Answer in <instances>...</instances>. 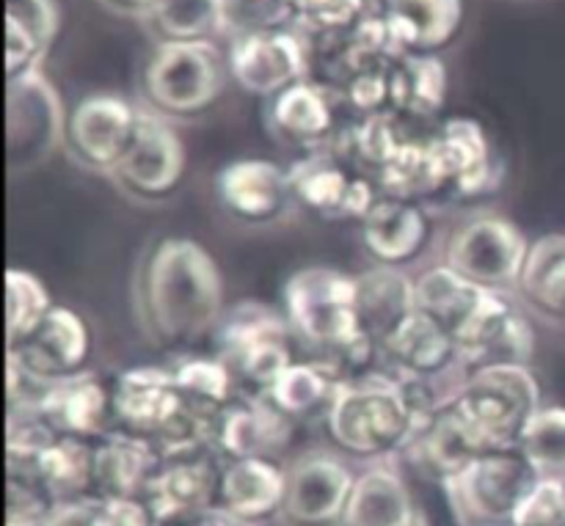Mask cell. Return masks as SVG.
I'll return each instance as SVG.
<instances>
[{
	"label": "cell",
	"instance_id": "cell-8",
	"mask_svg": "<svg viewBox=\"0 0 565 526\" xmlns=\"http://www.w3.org/2000/svg\"><path fill=\"white\" fill-rule=\"evenodd\" d=\"M530 246L533 243L513 221L483 213L452 229L445 248V265L486 290H519Z\"/></svg>",
	"mask_w": 565,
	"mask_h": 526
},
{
	"label": "cell",
	"instance_id": "cell-48",
	"mask_svg": "<svg viewBox=\"0 0 565 526\" xmlns=\"http://www.w3.org/2000/svg\"><path fill=\"white\" fill-rule=\"evenodd\" d=\"M469 526H511V524H469Z\"/></svg>",
	"mask_w": 565,
	"mask_h": 526
},
{
	"label": "cell",
	"instance_id": "cell-20",
	"mask_svg": "<svg viewBox=\"0 0 565 526\" xmlns=\"http://www.w3.org/2000/svg\"><path fill=\"white\" fill-rule=\"evenodd\" d=\"M218 204L243 224H274L296 198L285 165L265 158H241L215 176Z\"/></svg>",
	"mask_w": 565,
	"mask_h": 526
},
{
	"label": "cell",
	"instance_id": "cell-17",
	"mask_svg": "<svg viewBox=\"0 0 565 526\" xmlns=\"http://www.w3.org/2000/svg\"><path fill=\"white\" fill-rule=\"evenodd\" d=\"M296 428V419L279 411L268 397L237 395L230 406L207 419V444L224 461H281V455L290 450Z\"/></svg>",
	"mask_w": 565,
	"mask_h": 526
},
{
	"label": "cell",
	"instance_id": "cell-42",
	"mask_svg": "<svg viewBox=\"0 0 565 526\" xmlns=\"http://www.w3.org/2000/svg\"><path fill=\"white\" fill-rule=\"evenodd\" d=\"M296 28V6L292 0H224L221 17V39L226 44L254 33Z\"/></svg>",
	"mask_w": 565,
	"mask_h": 526
},
{
	"label": "cell",
	"instance_id": "cell-25",
	"mask_svg": "<svg viewBox=\"0 0 565 526\" xmlns=\"http://www.w3.org/2000/svg\"><path fill=\"white\" fill-rule=\"evenodd\" d=\"M359 226H362L364 248L375 265H390V268H403L423 257L434 235V224L423 204L384 196V193Z\"/></svg>",
	"mask_w": 565,
	"mask_h": 526
},
{
	"label": "cell",
	"instance_id": "cell-16",
	"mask_svg": "<svg viewBox=\"0 0 565 526\" xmlns=\"http://www.w3.org/2000/svg\"><path fill=\"white\" fill-rule=\"evenodd\" d=\"M185 143L169 119L141 110L130 149L110 176L116 185L141 202H166L185 176Z\"/></svg>",
	"mask_w": 565,
	"mask_h": 526
},
{
	"label": "cell",
	"instance_id": "cell-5",
	"mask_svg": "<svg viewBox=\"0 0 565 526\" xmlns=\"http://www.w3.org/2000/svg\"><path fill=\"white\" fill-rule=\"evenodd\" d=\"M226 55L215 42L154 44L141 66V94L163 119H196L224 97Z\"/></svg>",
	"mask_w": 565,
	"mask_h": 526
},
{
	"label": "cell",
	"instance_id": "cell-11",
	"mask_svg": "<svg viewBox=\"0 0 565 526\" xmlns=\"http://www.w3.org/2000/svg\"><path fill=\"white\" fill-rule=\"evenodd\" d=\"M539 483L541 474L527 455L505 447L480 455L450 489L467 524H511Z\"/></svg>",
	"mask_w": 565,
	"mask_h": 526
},
{
	"label": "cell",
	"instance_id": "cell-28",
	"mask_svg": "<svg viewBox=\"0 0 565 526\" xmlns=\"http://www.w3.org/2000/svg\"><path fill=\"white\" fill-rule=\"evenodd\" d=\"M340 526H417L412 483L386 461L356 474Z\"/></svg>",
	"mask_w": 565,
	"mask_h": 526
},
{
	"label": "cell",
	"instance_id": "cell-9",
	"mask_svg": "<svg viewBox=\"0 0 565 526\" xmlns=\"http://www.w3.org/2000/svg\"><path fill=\"white\" fill-rule=\"evenodd\" d=\"M66 110L42 69L9 77L6 86V136L9 171L28 174L42 165L66 138Z\"/></svg>",
	"mask_w": 565,
	"mask_h": 526
},
{
	"label": "cell",
	"instance_id": "cell-29",
	"mask_svg": "<svg viewBox=\"0 0 565 526\" xmlns=\"http://www.w3.org/2000/svg\"><path fill=\"white\" fill-rule=\"evenodd\" d=\"M58 25L55 0H6V77L42 69Z\"/></svg>",
	"mask_w": 565,
	"mask_h": 526
},
{
	"label": "cell",
	"instance_id": "cell-30",
	"mask_svg": "<svg viewBox=\"0 0 565 526\" xmlns=\"http://www.w3.org/2000/svg\"><path fill=\"white\" fill-rule=\"evenodd\" d=\"M359 314L375 342H384L417 309V281L403 268L375 265L356 276Z\"/></svg>",
	"mask_w": 565,
	"mask_h": 526
},
{
	"label": "cell",
	"instance_id": "cell-40",
	"mask_svg": "<svg viewBox=\"0 0 565 526\" xmlns=\"http://www.w3.org/2000/svg\"><path fill=\"white\" fill-rule=\"evenodd\" d=\"M519 450L527 455L541 480L565 483V408H541L524 428Z\"/></svg>",
	"mask_w": 565,
	"mask_h": 526
},
{
	"label": "cell",
	"instance_id": "cell-14",
	"mask_svg": "<svg viewBox=\"0 0 565 526\" xmlns=\"http://www.w3.org/2000/svg\"><path fill=\"white\" fill-rule=\"evenodd\" d=\"M141 110L116 94H88L66 116L64 147L83 169L114 174L138 130Z\"/></svg>",
	"mask_w": 565,
	"mask_h": 526
},
{
	"label": "cell",
	"instance_id": "cell-2",
	"mask_svg": "<svg viewBox=\"0 0 565 526\" xmlns=\"http://www.w3.org/2000/svg\"><path fill=\"white\" fill-rule=\"evenodd\" d=\"M430 414L419 386L379 369L342 384L323 425L340 455L381 463L403 455Z\"/></svg>",
	"mask_w": 565,
	"mask_h": 526
},
{
	"label": "cell",
	"instance_id": "cell-3",
	"mask_svg": "<svg viewBox=\"0 0 565 526\" xmlns=\"http://www.w3.org/2000/svg\"><path fill=\"white\" fill-rule=\"evenodd\" d=\"M116 430L141 436L160 452L207 441V417L180 391L174 369L130 367L114 375Z\"/></svg>",
	"mask_w": 565,
	"mask_h": 526
},
{
	"label": "cell",
	"instance_id": "cell-38",
	"mask_svg": "<svg viewBox=\"0 0 565 526\" xmlns=\"http://www.w3.org/2000/svg\"><path fill=\"white\" fill-rule=\"evenodd\" d=\"M53 298L31 270H6V347H17L53 312Z\"/></svg>",
	"mask_w": 565,
	"mask_h": 526
},
{
	"label": "cell",
	"instance_id": "cell-36",
	"mask_svg": "<svg viewBox=\"0 0 565 526\" xmlns=\"http://www.w3.org/2000/svg\"><path fill=\"white\" fill-rule=\"evenodd\" d=\"M519 292L535 312L565 320V235H546L530 246Z\"/></svg>",
	"mask_w": 565,
	"mask_h": 526
},
{
	"label": "cell",
	"instance_id": "cell-21",
	"mask_svg": "<svg viewBox=\"0 0 565 526\" xmlns=\"http://www.w3.org/2000/svg\"><path fill=\"white\" fill-rule=\"evenodd\" d=\"M381 358H384L386 373L408 380H425L436 384L445 375L461 369V351L450 331L425 314L423 309H414L384 342H381Z\"/></svg>",
	"mask_w": 565,
	"mask_h": 526
},
{
	"label": "cell",
	"instance_id": "cell-35",
	"mask_svg": "<svg viewBox=\"0 0 565 526\" xmlns=\"http://www.w3.org/2000/svg\"><path fill=\"white\" fill-rule=\"evenodd\" d=\"M224 0H158L143 25L154 44H191L221 39Z\"/></svg>",
	"mask_w": 565,
	"mask_h": 526
},
{
	"label": "cell",
	"instance_id": "cell-7",
	"mask_svg": "<svg viewBox=\"0 0 565 526\" xmlns=\"http://www.w3.org/2000/svg\"><path fill=\"white\" fill-rule=\"evenodd\" d=\"M285 318L292 334L307 342L323 358L364 336L359 314L356 276L334 268H301L285 281L281 290Z\"/></svg>",
	"mask_w": 565,
	"mask_h": 526
},
{
	"label": "cell",
	"instance_id": "cell-45",
	"mask_svg": "<svg viewBox=\"0 0 565 526\" xmlns=\"http://www.w3.org/2000/svg\"><path fill=\"white\" fill-rule=\"evenodd\" d=\"M47 526H103L99 500L94 496V500L61 502Z\"/></svg>",
	"mask_w": 565,
	"mask_h": 526
},
{
	"label": "cell",
	"instance_id": "cell-15",
	"mask_svg": "<svg viewBox=\"0 0 565 526\" xmlns=\"http://www.w3.org/2000/svg\"><path fill=\"white\" fill-rule=\"evenodd\" d=\"M226 66L230 77L243 92L263 99L307 80L312 72L309 44L298 28L235 39L226 44Z\"/></svg>",
	"mask_w": 565,
	"mask_h": 526
},
{
	"label": "cell",
	"instance_id": "cell-19",
	"mask_svg": "<svg viewBox=\"0 0 565 526\" xmlns=\"http://www.w3.org/2000/svg\"><path fill=\"white\" fill-rule=\"evenodd\" d=\"M33 406L58 436H72V439L97 444L116 430L114 378L94 373V369L44 386Z\"/></svg>",
	"mask_w": 565,
	"mask_h": 526
},
{
	"label": "cell",
	"instance_id": "cell-47",
	"mask_svg": "<svg viewBox=\"0 0 565 526\" xmlns=\"http://www.w3.org/2000/svg\"><path fill=\"white\" fill-rule=\"evenodd\" d=\"M103 3L110 6L114 11H121V14H132L143 20L158 0H103Z\"/></svg>",
	"mask_w": 565,
	"mask_h": 526
},
{
	"label": "cell",
	"instance_id": "cell-33",
	"mask_svg": "<svg viewBox=\"0 0 565 526\" xmlns=\"http://www.w3.org/2000/svg\"><path fill=\"white\" fill-rule=\"evenodd\" d=\"M28 463L36 477L47 485L50 494L61 502L94 500V441L72 439V436H55L33 461Z\"/></svg>",
	"mask_w": 565,
	"mask_h": 526
},
{
	"label": "cell",
	"instance_id": "cell-18",
	"mask_svg": "<svg viewBox=\"0 0 565 526\" xmlns=\"http://www.w3.org/2000/svg\"><path fill=\"white\" fill-rule=\"evenodd\" d=\"M6 351V356L14 358L36 384L50 386L86 373L92 356V331L75 309L55 303L53 312L22 345Z\"/></svg>",
	"mask_w": 565,
	"mask_h": 526
},
{
	"label": "cell",
	"instance_id": "cell-41",
	"mask_svg": "<svg viewBox=\"0 0 565 526\" xmlns=\"http://www.w3.org/2000/svg\"><path fill=\"white\" fill-rule=\"evenodd\" d=\"M384 0H298L296 28L303 39H323L351 31L364 17L381 11Z\"/></svg>",
	"mask_w": 565,
	"mask_h": 526
},
{
	"label": "cell",
	"instance_id": "cell-6",
	"mask_svg": "<svg viewBox=\"0 0 565 526\" xmlns=\"http://www.w3.org/2000/svg\"><path fill=\"white\" fill-rule=\"evenodd\" d=\"M215 356L235 375L241 395L265 397L287 367L296 362L292 329L285 312L257 301L226 309L213 331Z\"/></svg>",
	"mask_w": 565,
	"mask_h": 526
},
{
	"label": "cell",
	"instance_id": "cell-4",
	"mask_svg": "<svg viewBox=\"0 0 565 526\" xmlns=\"http://www.w3.org/2000/svg\"><path fill=\"white\" fill-rule=\"evenodd\" d=\"M447 400L486 452L519 447L530 419L544 408L541 386L527 364L472 369Z\"/></svg>",
	"mask_w": 565,
	"mask_h": 526
},
{
	"label": "cell",
	"instance_id": "cell-23",
	"mask_svg": "<svg viewBox=\"0 0 565 526\" xmlns=\"http://www.w3.org/2000/svg\"><path fill=\"white\" fill-rule=\"evenodd\" d=\"M430 143L439 158L447 196L478 198L491 191L497 180L494 152L483 125L469 116H450L430 132Z\"/></svg>",
	"mask_w": 565,
	"mask_h": 526
},
{
	"label": "cell",
	"instance_id": "cell-49",
	"mask_svg": "<svg viewBox=\"0 0 565 526\" xmlns=\"http://www.w3.org/2000/svg\"><path fill=\"white\" fill-rule=\"evenodd\" d=\"M298 3V0H292V6H296Z\"/></svg>",
	"mask_w": 565,
	"mask_h": 526
},
{
	"label": "cell",
	"instance_id": "cell-1",
	"mask_svg": "<svg viewBox=\"0 0 565 526\" xmlns=\"http://www.w3.org/2000/svg\"><path fill=\"white\" fill-rule=\"evenodd\" d=\"M138 314L166 351H188L213 336L224 318V276L191 237H163L138 270Z\"/></svg>",
	"mask_w": 565,
	"mask_h": 526
},
{
	"label": "cell",
	"instance_id": "cell-26",
	"mask_svg": "<svg viewBox=\"0 0 565 526\" xmlns=\"http://www.w3.org/2000/svg\"><path fill=\"white\" fill-rule=\"evenodd\" d=\"M381 11L397 53L436 55L463 28V0H384Z\"/></svg>",
	"mask_w": 565,
	"mask_h": 526
},
{
	"label": "cell",
	"instance_id": "cell-13",
	"mask_svg": "<svg viewBox=\"0 0 565 526\" xmlns=\"http://www.w3.org/2000/svg\"><path fill=\"white\" fill-rule=\"evenodd\" d=\"M353 483L356 474L345 455L303 452L287 463V494L279 522L285 526H340Z\"/></svg>",
	"mask_w": 565,
	"mask_h": 526
},
{
	"label": "cell",
	"instance_id": "cell-10",
	"mask_svg": "<svg viewBox=\"0 0 565 526\" xmlns=\"http://www.w3.org/2000/svg\"><path fill=\"white\" fill-rule=\"evenodd\" d=\"M290 191L301 207L323 221H359L381 198L379 185L367 174L348 163L334 147L303 152L287 165Z\"/></svg>",
	"mask_w": 565,
	"mask_h": 526
},
{
	"label": "cell",
	"instance_id": "cell-12",
	"mask_svg": "<svg viewBox=\"0 0 565 526\" xmlns=\"http://www.w3.org/2000/svg\"><path fill=\"white\" fill-rule=\"evenodd\" d=\"M221 474H224V458L207 441L180 447L163 452L160 466L154 469L143 491V500L163 524L213 511L218 507Z\"/></svg>",
	"mask_w": 565,
	"mask_h": 526
},
{
	"label": "cell",
	"instance_id": "cell-46",
	"mask_svg": "<svg viewBox=\"0 0 565 526\" xmlns=\"http://www.w3.org/2000/svg\"><path fill=\"white\" fill-rule=\"evenodd\" d=\"M163 526H243V524L235 522L232 516H226V513L218 511V507H213V511L193 513V516L177 518V522H169Z\"/></svg>",
	"mask_w": 565,
	"mask_h": 526
},
{
	"label": "cell",
	"instance_id": "cell-39",
	"mask_svg": "<svg viewBox=\"0 0 565 526\" xmlns=\"http://www.w3.org/2000/svg\"><path fill=\"white\" fill-rule=\"evenodd\" d=\"M58 500L28 463L6 461V526H47Z\"/></svg>",
	"mask_w": 565,
	"mask_h": 526
},
{
	"label": "cell",
	"instance_id": "cell-44",
	"mask_svg": "<svg viewBox=\"0 0 565 526\" xmlns=\"http://www.w3.org/2000/svg\"><path fill=\"white\" fill-rule=\"evenodd\" d=\"M103 526H163L143 496L136 500H99Z\"/></svg>",
	"mask_w": 565,
	"mask_h": 526
},
{
	"label": "cell",
	"instance_id": "cell-34",
	"mask_svg": "<svg viewBox=\"0 0 565 526\" xmlns=\"http://www.w3.org/2000/svg\"><path fill=\"white\" fill-rule=\"evenodd\" d=\"M340 386L342 380L337 378L329 364H323L320 358H309V362L296 358L265 397L301 425L309 419H326Z\"/></svg>",
	"mask_w": 565,
	"mask_h": 526
},
{
	"label": "cell",
	"instance_id": "cell-24",
	"mask_svg": "<svg viewBox=\"0 0 565 526\" xmlns=\"http://www.w3.org/2000/svg\"><path fill=\"white\" fill-rule=\"evenodd\" d=\"M287 494V463L268 458L224 461L218 511L243 526L279 522Z\"/></svg>",
	"mask_w": 565,
	"mask_h": 526
},
{
	"label": "cell",
	"instance_id": "cell-43",
	"mask_svg": "<svg viewBox=\"0 0 565 526\" xmlns=\"http://www.w3.org/2000/svg\"><path fill=\"white\" fill-rule=\"evenodd\" d=\"M511 526H565V483L541 480Z\"/></svg>",
	"mask_w": 565,
	"mask_h": 526
},
{
	"label": "cell",
	"instance_id": "cell-31",
	"mask_svg": "<svg viewBox=\"0 0 565 526\" xmlns=\"http://www.w3.org/2000/svg\"><path fill=\"white\" fill-rule=\"evenodd\" d=\"M447 66L439 55H395L390 110L406 121L434 119L447 103Z\"/></svg>",
	"mask_w": 565,
	"mask_h": 526
},
{
	"label": "cell",
	"instance_id": "cell-37",
	"mask_svg": "<svg viewBox=\"0 0 565 526\" xmlns=\"http://www.w3.org/2000/svg\"><path fill=\"white\" fill-rule=\"evenodd\" d=\"M174 378L185 400L207 419L241 395L235 375L218 356L182 358L174 367Z\"/></svg>",
	"mask_w": 565,
	"mask_h": 526
},
{
	"label": "cell",
	"instance_id": "cell-32",
	"mask_svg": "<svg viewBox=\"0 0 565 526\" xmlns=\"http://www.w3.org/2000/svg\"><path fill=\"white\" fill-rule=\"evenodd\" d=\"M373 182L384 196L408 198V202L419 204L425 198L447 196L445 176H441L430 136H414V132H408L406 141L397 147V152L375 174Z\"/></svg>",
	"mask_w": 565,
	"mask_h": 526
},
{
	"label": "cell",
	"instance_id": "cell-27",
	"mask_svg": "<svg viewBox=\"0 0 565 526\" xmlns=\"http://www.w3.org/2000/svg\"><path fill=\"white\" fill-rule=\"evenodd\" d=\"M158 444L141 436L114 430L94 444V491L97 500H136L143 496L154 469L160 466Z\"/></svg>",
	"mask_w": 565,
	"mask_h": 526
},
{
	"label": "cell",
	"instance_id": "cell-22",
	"mask_svg": "<svg viewBox=\"0 0 565 526\" xmlns=\"http://www.w3.org/2000/svg\"><path fill=\"white\" fill-rule=\"evenodd\" d=\"M340 105V97L331 88L307 77L276 97L265 99V125L287 147L298 152H312V149L334 143L340 132V125H337Z\"/></svg>",
	"mask_w": 565,
	"mask_h": 526
}]
</instances>
